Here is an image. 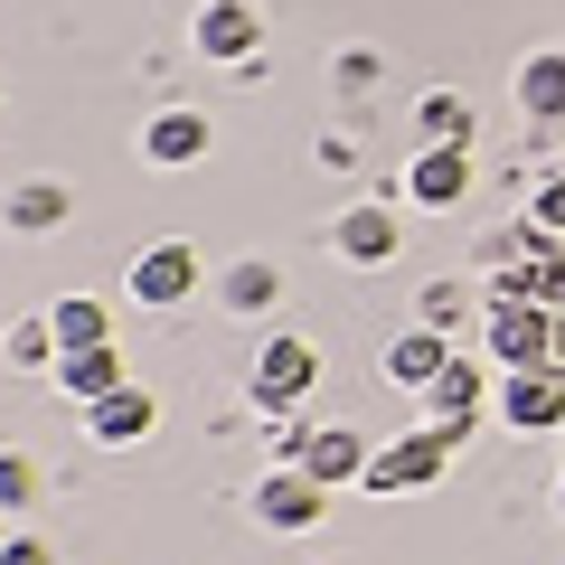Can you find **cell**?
Masks as SVG:
<instances>
[{"label": "cell", "instance_id": "9", "mask_svg": "<svg viewBox=\"0 0 565 565\" xmlns=\"http://www.w3.org/2000/svg\"><path fill=\"white\" fill-rule=\"evenodd\" d=\"M405 199L424 207V217H444V207H462L471 189H481V161H471L462 141H415V151H405Z\"/></svg>", "mask_w": 565, "mask_h": 565}, {"label": "cell", "instance_id": "11", "mask_svg": "<svg viewBox=\"0 0 565 565\" xmlns=\"http://www.w3.org/2000/svg\"><path fill=\"white\" fill-rule=\"evenodd\" d=\"M490 415H500L509 434H565V359H546V367H509Z\"/></svg>", "mask_w": 565, "mask_h": 565}, {"label": "cell", "instance_id": "30", "mask_svg": "<svg viewBox=\"0 0 565 565\" xmlns=\"http://www.w3.org/2000/svg\"><path fill=\"white\" fill-rule=\"evenodd\" d=\"M556 519H565V471H556Z\"/></svg>", "mask_w": 565, "mask_h": 565}, {"label": "cell", "instance_id": "4", "mask_svg": "<svg viewBox=\"0 0 565 565\" xmlns=\"http://www.w3.org/2000/svg\"><path fill=\"white\" fill-rule=\"evenodd\" d=\"M415 405H424V424H434V434H444V444L462 452V444H471V424H481L490 405H500V367H490V359H462V349H452V367H444L434 386H424Z\"/></svg>", "mask_w": 565, "mask_h": 565}, {"label": "cell", "instance_id": "22", "mask_svg": "<svg viewBox=\"0 0 565 565\" xmlns=\"http://www.w3.org/2000/svg\"><path fill=\"white\" fill-rule=\"evenodd\" d=\"M39 500H47V471H39V452L0 444V519H10V527H20V519H39Z\"/></svg>", "mask_w": 565, "mask_h": 565}, {"label": "cell", "instance_id": "16", "mask_svg": "<svg viewBox=\"0 0 565 565\" xmlns=\"http://www.w3.org/2000/svg\"><path fill=\"white\" fill-rule=\"evenodd\" d=\"M217 311H236V321H264V311L282 302V264L274 255H236V264H217Z\"/></svg>", "mask_w": 565, "mask_h": 565}, {"label": "cell", "instance_id": "15", "mask_svg": "<svg viewBox=\"0 0 565 565\" xmlns=\"http://www.w3.org/2000/svg\"><path fill=\"white\" fill-rule=\"evenodd\" d=\"M509 95H519L527 132H565V47H527L519 76H509Z\"/></svg>", "mask_w": 565, "mask_h": 565}, {"label": "cell", "instance_id": "24", "mask_svg": "<svg viewBox=\"0 0 565 565\" xmlns=\"http://www.w3.org/2000/svg\"><path fill=\"white\" fill-rule=\"evenodd\" d=\"M386 85V57L367 39H349V47H330V95H377Z\"/></svg>", "mask_w": 565, "mask_h": 565}, {"label": "cell", "instance_id": "2", "mask_svg": "<svg viewBox=\"0 0 565 565\" xmlns=\"http://www.w3.org/2000/svg\"><path fill=\"white\" fill-rule=\"evenodd\" d=\"M264 452H274V462H302L321 490H359V481H367V452H377V434H359V424H302V415H282Z\"/></svg>", "mask_w": 565, "mask_h": 565}, {"label": "cell", "instance_id": "6", "mask_svg": "<svg viewBox=\"0 0 565 565\" xmlns=\"http://www.w3.org/2000/svg\"><path fill=\"white\" fill-rule=\"evenodd\" d=\"M452 471V444L434 434V424H415V434H396V444H377L367 452V500H405V490H434Z\"/></svg>", "mask_w": 565, "mask_h": 565}, {"label": "cell", "instance_id": "13", "mask_svg": "<svg viewBox=\"0 0 565 565\" xmlns=\"http://www.w3.org/2000/svg\"><path fill=\"white\" fill-rule=\"evenodd\" d=\"M151 424H161V396L122 377L114 396H95V405H85V444H104V452H132V444H151Z\"/></svg>", "mask_w": 565, "mask_h": 565}, {"label": "cell", "instance_id": "10", "mask_svg": "<svg viewBox=\"0 0 565 565\" xmlns=\"http://www.w3.org/2000/svg\"><path fill=\"white\" fill-rule=\"evenodd\" d=\"M330 255L359 264V274L396 264V255H405V207H396V199H349L340 217H330Z\"/></svg>", "mask_w": 565, "mask_h": 565}, {"label": "cell", "instance_id": "12", "mask_svg": "<svg viewBox=\"0 0 565 565\" xmlns=\"http://www.w3.org/2000/svg\"><path fill=\"white\" fill-rule=\"evenodd\" d=\"M207 151H217V122H207L199 104H161V114L141 122V161L151 170H199Z\"/></svg>", "mask_w": 565, "mask_h": 565}, {"label": "cell", "instance_id": "1", "mask_svg": "<svg viewBox=\"0 0 565 565\" xmlns=\"http://www.w3.org/2000/svg\"><path fill=\"white\" fill-rule=\"evenodd\" d=\"M311 386H321V349H311L302 330H264L255 359H245V405H255L264 424H282V415L311 405Z\"/></svg>", "mask_w": 565, "mask_h": 565}, {"label": "cell", "instance_id": "20", "mask_svg": "<svg viewBox=\"0 0 565 565\" xmlns=\"http://www.w3.org/2000/svg\"><path fill=\"white\" fill-rule=\"evenodd\" d=\"M47 330H57V349H95V340H114V302L104 292H57Z\"/></svg>", "mask_w": 565, "mask_h": 565}, {"label": "cell", "instance_id": "7", "mask_svg": "<svg viewBox=\"0 0 565 565\" xmlns=\"http://www.w3.org/2000/svg\"><path fill=\"white\" fill-rule=\"evenodd\" d=\"M189 57L199 66H255L264 57V0H199V20H189Z\"/></svg>", "mask_w": 565, "mask_h": 565}, {"label": "cell", "instance_id": "32", "mask_svg": "<svg viewBox=\"0 0 565 565\" xmlns=\"http://www.w3.org/2000/svg\"><path fill=\"white\" fill-rule=\"evenodd\" d=\"M0 527H10V519H0Z\"/></svg>", "mask_w": 565, "mask_h": 565}, {"label": "cell", "instance_id": "19", "mask_svg": "<svg viewBox=\"0 0 565 565\" xmlns=\"http://www.w3.org/2000/svg\"><path fill=\"white\" fill-rule=\"evenodd\" d=\"M57 359L66 349H57V330H47V311H20V321L0 330V367H10V377H47Z\"/></svg>", "mask_w": 565, "mask_h": 565}, {"label": "cell", "instance_id": "17", "mask_svg": "<svg viewBox=\"0 0 565 565\" xmlns=\"http://www.w3.org/2000/svg\"><path fill=\"white\" fill-rule=\"evenodd\" d=\"M122 377H132V367H122V340H95V349H66V359L47 367V386H57L66 405H95V396H114Z\"/></svg>", "mask_w": 565, "mask_h": 565}, {"label": "cell", "instance_id": "26", "mask_svg": "<svg viewBox=\"0 0 565 565\" xmlns=\"http://www.w3.org/2000/svg\"><path fill=\"white\" fill-rule=\"evenodd\" d=\"M527 302L565 311V245H537V255H527Z\"/></svg>", "mask_w": 565, "mask_h": 565}, {"label": "cell", "instance_id": "21", "mask_svg": "<svg viewBox=\"0 0 565 565\" xmlns=\"http://www.w3.org/2000/svg\"><path fill=\"white\" fill-rule=\"evenodd\" d=\"M415 141H481V114H471V95H452V85H434V95H415Z\"/></svg>", "mask_w": 565, "mask_h": 565}, {"label": "cell", "instance_id": "8", "mask_svg": "<svg viewBox=\"0 0 565 565\" xmlns=\"http://www.w3.org/2000/svg\"><path fill=\"white\" fill-rule=\"evenodd\" d=\"M245 509H255V527H264V537H311V527L330 519V490L311 481L302 462H274V471L255 481V500H245Z\"/></svg>", "mask_w": 565, "mask_h": 565}, {"label": "cell", "instance_id": "23", "mask_svg": "<svg viewBox=\"0 0 565 565\" xmlns=\"http://www.w3.org/2000/svg\"><path fill=\"white\" fill-rule=\"evenodd\" d=\"M415 321L462 340V330H481V292H471V282H452V274H434V282H424V302H415Z\"/></svg>", "mask_w": 565, "mask_h": 565}, {"label": "cell", "instance_id": "31", "mask_svg": "<svg viewBox=\"0 0 565 565\" xmlns=\"http://www.w3.org/2000/svg\"><path fill=\"white\" fill-rule=\"evenodd\" d=\"M311 565H349V556H311Z\"/></svg>", "mask_w": 565, "mask_h": 565}, {"label": "cell", "instance_id": "5", "mask_svg": "<svg viewBox=\"0 0 565 565\" xmlns=\"http://www.w3.org/2000/svg\"><path fill=\"white\" fill-rule=\"evenodd\" d=\"M481 359L500 367H546L556 359V311L546 302H481Z\"/></svg>", "mask_w": 565, "mask_h": 565}, {"label": "cell", "instance_id": "25", "mask_svg": "<svg viewBox=\"0 0 565 565\" xmlns=\"http://www.w3.org/2000/svg\"><path fill=\"white\" fill-rule=\"evenodd\" d=\"M527 226H537L546 245H565V170H537V180H527V207H519Z\"/></svg>", "mask_w": 565, "mask_h": 565}, {"label": "cell", "instance_id": "29", "mask_svg": "<svg viewBox=\"0 0 565 565\" xmlns=\"http://www.w3.org/2000/svg\"><path fill=\"white\" fill-rule=\"evenodd\" d=\"M556 359H565V311H556Z\"/></svg>", "mask_w": 565, "mask_h": 565}, {"label": "cell", "instance_id": "14", "mask_svg": "<svg viewBox=\"0 0 565 565\" xmlns=\"http://www.w3.org/2000/svg\"><path fill=\"white\" fill-rule=\"evenodd\" d=\"M444 367H452V330H396V340H386V359H377V377L386 386H396V396H424V386H434V377H444Z\"/></svg>", "mask_w": 565, "mask_h": 565}, {"label": "cell", "instance_id": "3", "mask_svg": "<svg viewBox=\"0 0 565 565\" xmlns=\"http://www.w3.org/2000/svg\"><path fill=\"white\" fill-rule=\"evenodd\" d=\"M207 282H217V264H207L199 245L161 236V245H141V255L122 264V302H132V311H189Z\"/></svg>", "mask_w": 565, "mask_h": 565}, {"label": "cell", "instance_id": "18", "mask_svg": "<svg viewBox=\"0 0 565 565\" xmlns=\"http://www.w3.org/2000/svg\"><path fill=\"white\" fill-rule=\"evenodd\" d=\"M66 217H76V189L66 180H20L0 199V226H10V236H57Z\"/></svg>", "mask_w": 565, "mask_h": 565}, {"label": "cell", "instance_id": "27", "mask_svg": "<svg viewBox=\"0 0 565 565\" xmlns=\"http://www.w3.org/2000/svg\"><path fill=\"white\" fill-rule=\"evenodd\" d=\"M0 565H57V546H47L39 527L20 519V527H0Z\"/></svg>", "mask_w": 565, "mask_h": 565}, {"label": "cell", "instance_id": "28", "mask_svg": "<svg viewBox=\"0 0 565 565\" xmlns=\"http://www.w3.org/2000/svg\"><path fill=\"white\" fill-rule=\"evenodd\" d=\"M311 161H321V170H359V141H349V132H321V151H311Z\"/></svg>", "mask_w": 565, "mask_h": 565}]
</instances>
